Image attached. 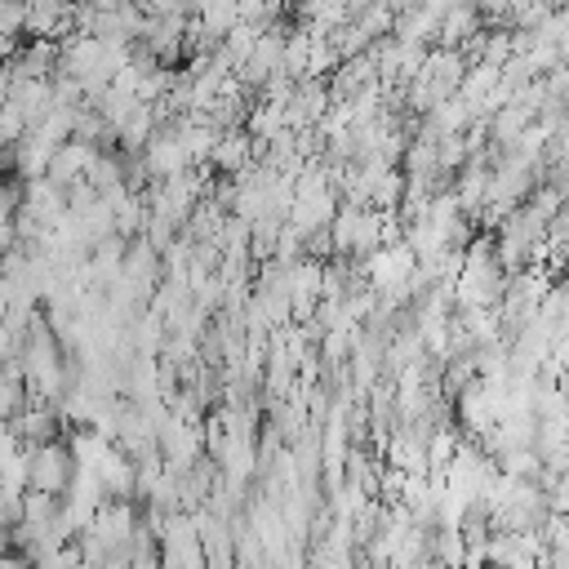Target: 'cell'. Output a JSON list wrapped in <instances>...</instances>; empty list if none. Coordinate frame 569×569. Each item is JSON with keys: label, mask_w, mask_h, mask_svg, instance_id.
<instances>
[{"label": "cell", "mask_w": 569, "mask_h": 569, "mask_svg": "<svg viewBox=\"0 0 569 569\" xmlns=\"http://www.w3.org/2000/svg\"><path fill=\"white\" fill-rule=\"evenodd\" d=\"M27 4L22 0H0V36H22Z\"/></svg>", "instance_id": "4"}, {"label": "cell", "mask_w": 569, "mask_h": 569, "mask_svg": "<svg viewBox=\"0 0 569 569\" xmlns=\"http://www.w3.org/2000/svg\"><path fill=\"white\" fill-rule=\"evenodd\" d=\"M111 129H116V142H120L124 151H142V142H147L151 129H156V102H129V111H124Z\"/></svg>", "instance_id": "3"}, {"label": "cell", "mask_w": 569, "mask_h": 569, "mask_svg": "<svg viewBox=\"0 0 569 569\" xmlns=\"http://www.w3.org/2000/svg\"><path fill=\"white\" fill-rule=\"evenodd\" d=\"M71 471H76V458L58 436L27 445V489H44L62 498V489L71 485Z\"/></svg>", "instance_id": "1"}, {"label": "cell", "mask_w": 569, "mask_h": 569, "mask_svg": "<svg viewBox=\"0 0 569 569\" xmlns=\"http://www.w3.org/2000/svg\"><path fill=\"white\" fill-rule=\"evenodd\" d=\"M93 142H80V138H62L58 147H53V156H49V164H44V178L49 182H58V187H71V182H80L84 178V169H89V160H93Z\"/></svg>", "instance_id": "2"}]
</instances>
